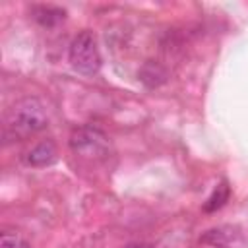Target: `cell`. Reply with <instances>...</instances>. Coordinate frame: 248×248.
<instances>
[{
    "mask_svg": "<svg viewBox=\"0 0 248 248\" xmlns=\"http://www.w3.org/2000/svg\"><path fill=\"white\" fill-rule=\"evenodd\" d=\"M48 124L45 107L35 97H25L17 101L10 112L6 114L4 122V138L10 140H25L43 132Z\"/></svg>",
    "mask_w": 248,
    "mask_h": 248,
    "instance_id": "obj_1",
    "label": "cell"
},
{
    "mask_svg": "<svg viewBox=\"0 0 248 248\" xmlns=\"http://www.w3.org/2000/svg\"><path fill=\"white\" fill-rule=\"evenodd\" d=\"M68 60L78 74L95 76L101 70V52L91 31H81L74 37L68 50Z\"/></svg>",
    "mask_w": 248,
    "mask_h": 248,
    "instance_id": "obj_2",
    "label": "cell"
},
{
    "mask_svg": "<svg viewBox=\"0 0 248 248\" xmlns=\"http://www.w3.org/2000/svg\"><path fill=\"white\" fill-rule=\"evenodd\" d=\"M70 147L83 157L101 155L107 147V136L95 126H81L70 136Z\"/></svg>",
    "mask_w": 248,
    "mask_h": 248,
    "instance_id": "obj_3",
    "label": "cell"
},
{
    "mask_svg": "<svg viewBox=\"0 0 248 248\" xmlns=\"http://www.w3.org/2000/svg\"><path fill=\"white\" fill-rule=\"evenodd\" d=\"M200 242L211 248H248V236L240 227L234 225L211 227L200 236Z\"/></svg>",
    "mask_w": 248,
    "mask_h": 248,
    "instance_id": "obj_4",
    "label": "cell"
},
{
    "mask_svg": "<svg viewBox=\"0 0 248 248\" xmlns=\"http://www.w3.org/2000/svg\"><path fill=\"white\" fill-rule=\"evenodd\" d=\"M31 16H33V19H35L39 25H43V27H46V29L56 27L58 23H62V21L66 19V12H64L62 8H58V6H52V4H39V6H33V8H31Z\"/></svg>",
    "mask_w": 248,
    "mask_h": 248,
    "instance_id": "obj_5",
    "label": "cell"
},
{
    "mask_svg": "<svg viewBox=\"0 0 248 248\" xmlns=\"http://www.w3.org/2000/svg\"><path fill=\"white\" fill-rule=\"evenodd\" d=\"M56 145L50 141V140H45L41 143H37L31 151H27L25 155V161L27 165L31 167H48L56 161Z\"/></svg>",
    "mask_w": 248,
    "mask_h": 248,
    "instance_id": "obj_6",
    "label": "cell"
},
{
    "mask_svg": "<svg viewBox=\"0 0 248 248\" xmlns=\"http://www.w3.org/2000/svg\"><path fill=\"white\" fill-rule=\"evenodd\" d=\"M167 78H169V74H167L165 66H161L159 62H153V60L145 62L140 70V79L147 87H159L167 81Z\"/></svg>",
    "mask_w": 248,
    "mask_h": 248,
    "instance_id": "obj_7",
    "label": "cell"
},
{
    "mask_svg": "<svg viewBox=\"0 0 248 248\" xmlns=\"http://www.w3.org/2000/svg\"><path fill=\"white\" fill-rule=\"evenodd\" d=\"M229 196H231V188H229V184H227L225 180H223V182H219V184L213 188L211 196L205 200V203H203V211L211 213V211L221 209V207L227 203Z\"/></svg>",
    "mask_w": 248,
    "mask_h": 248,
    "instance_id": "obj_8",
    "label": "cell"
},
{
    "mask_svg": "<svg viewBox=\"0 0 248 248\" xmlns=\"http://www.w3.org/2000/svg\"><path fill=\"white\" fill-rule=\"evenodd\" d=\"M2 248H31V246L17 232H2Z\"/></svg>",
    "mask_w": 248,
    "mask_h": 248,
    "instance_id": "obj_9",
    "label": "cell"
}]
</instances>
